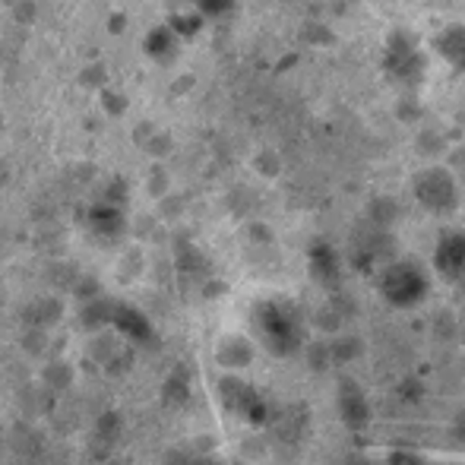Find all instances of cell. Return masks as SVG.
Listing matches in <instances>:
<instances>
[{
	"instance_id": "6da1fadb",
	"label": "cell",
	"mask_w": 465,
	"mask_h": 465,
	"mask_svg": "<svg viewBox=\"0 0 465 465\" xmlns=\"http://www.w3.org/2000/svg\"><path fill=\"white\" fill-rule=\"evenodd\" d=\"M377 288L383 294L386 304L392 307H415L418 301L428 294V276L418 263L409 260H396V263H386L380 270Z\"/></svg>"
},
{
	"instance_id": "7a4b0ae2",
	"label": "cell",
	"mask_w": 465,
	"mask_h": 465,
	"mask_svg": "<svg viewBox=\"0 0 465 465\" xmlns=\"http://www.w3.org/2000/svg\"><path fill=\"white\" fill-rule=\"evenodd\" d=\"M257 326L260 336H263L266 349L276 351V355H292L301 345V323L298 313L288 304H279V301H266V304L257 307Z\"/></svg>"
},
{
	"instance_id": "3957f363",
	"label": "cell",
	"mask_w": 465,
	"mask_h": 465,
	"mask_svg": "<svg viewBox=\"0 0 465 465\" xmlns=\"http://www.w3.org/2000/svg\"><path fill=\"white\" fill-rule=\"evenodd\" d=\"M411 190H415L418 206L428 209V213H434V215H447L460 206V181L453 178L450 168H440V165L424 168V172L415 178Z\"/></svg>"
},
{
	"instance_id": "277c9868",
	"label": "cell",
	"mask_w": 465,
	"mask_h": 465,
	"mask_svg": "<svg viewBox=\"0 0 465 465\" xmlns=\"http://www.w3.org/2000/svg\"><path fill=\"white\" fill-rule=\"evenodd\" d=\"M424 54L418 48L415 35L409 32H392L386 38V48H383V70L392 83H402V86H415L418 80L424 76Z\"/></svg>"
},
{
	"instance_id": "5b68a950",
	"label": "cell",
	"mask_w": 465,
	"mask_h": 465,
	"mask_svg": "<svg viewBox=\"0 0 465 465\" xmlns=\"http://www.w3.org/2000/svg\"><path fill=\"white\" fill-rule=\"evenodd\" d=\"M219 399L228 411H234L238 418L251 424H263L266 421V402L251 383H244L241 377L228 373V377L219 380Z\"/></svg>"
},
{
	"instance_id": "8992f818",
	"label": "cell",
	"mask_w": 465,
	"mask_h": 465,
	"mask_svg": "<svg viewBox=\"0 0 465 465\" xmlns=\"http://www.w3.org/2000/svg\"><path fill=\"white\" fill-rule=\"evenodd\" d=\"M111 330H114L117 339H124V342H134V345L153 342V323H149L146 313L134 304H121V301H117Z\"/></svg>"
},
{
	"instance_id": "52a82bcc",
	"label": "cell",
	"mask_w": 465,
	"mask_h": 465,
	"mask_svg": "<svg viewBox=\"0 0 465 465\" xmlns=\"http://www.w3.org/2000/svg\"><path fill=\"white\" fill-rule=\"evenodd\" d=\"M430 48H434V54L440 57L450 70L465 74V25L462 23L443 25L434 35V42H430Z\"/></svg>"
},
{
	"instance_id": "ba28073f",
	"label": "cell",
	"mask_w": 465,
	"mask_h": 465,
	"mask_svg": "<svg viewBox=\"0 0 465 465\" xmlns=\"http://www.w3.org/2000/svg\"><path fill=\"white\" fill-rule=\"evenodd\" d=\"M434 266L447 279L465 276V232H447L440 241H437Z\"/></svg>"
},
{
	"instance_id": "9c48e42d",
	"label": "cell",
	"mask_w": 465,
	"mask_h": 465,
	"mask_svg": "<svg viewBox=\"0 0 465 465\" xmlns=\"http://www.w3.org/2000/svg\"><path fill=\"white\" fill-rule=\"evenodd\" d=\"M339 415L351 430H361L371 418L368 399H364L361 386H355L351 380H342V386H339Z\"/></svg>"
},
{
	"instance_id": "30bf717a",
	"label": "cell",
	"mask_w": 465,
	"mask_h": 465,
	"mask_svg": "<svg viewBox=\"0 0 465 465\" xmlns=\"http://www.w3.org/2000/svg\"><path fill=\"white\" fill-rule=\"evenodd\" d=\"M215 358H219V364H225V368H247V364L253 361V345L247 342L244 336H225L219 342V349H215Z\"/></svg>"
},
{
	"instance_id": "8fae6325",
	"label": "cell",
	"mask_w": 465,
	"mask_h": 465,
	"mask_svg": "<svg viewBox=\"0 0 465 465\" xmlns=\"http://www.w3.org/2000/svg\"><path fill=\"white\" fill-rule=\"evenodd\" d=\"M114 307H117V301H108V298L86 301V307L80 311L83 326H86L89 332H95V336L104 330H111V323H114Z\"/></svg>"
},
{
	"instance_id": "7c38bea8",
	"label": "cell",
	"mask_w": 465,
	"mask_h": 465,
	"mask_svg": "<svg viewBox=\"0 0 465 465\" xmlns=\"http://www.w3.org/2000/svg\"><path fill=\"white\" fill-rule=\"evenodd\" d=\"M311 272H313V279L323 282V285L339 282V260L326 244H317L311 251Z\"/></svg>"
},
{
	"instance_id": "4fadbf2b",
	"label": "cell",
	"mask_w": 465,
	"mask_h": 465,
	"mask_svg": "<svg viewBox=\"0 0 465 465\" xmlns=\"http://www.w3.org/2000/svg\"><path fill=\"white\" fill-rule=\"evenodd\" d=\"M93 228L98 234H114L124 228V219L121 213H117V206H111V203H104V206H95L93 209Z\"/></svg>"
},
{
	"instance_id": "5bb4252c",
	"label": "cell",
	"mask_w": 465,
	"mask_h": 465,
	"mask_svg": "<svg viewBox=\"0 0 465 465\" xmlns=\"http://www.w3.org/2000/svg\"><path fill=\"white\" fill-rule=\"evenodd\" d=\"M187 396H190L187 377L184 373H172V377L165 380V402L181 405V402H187Z\"/></svg>"
},
{
	"instance_id": "9a60e30c",
	"label": "cell",
	"mask_w": 465,
	"mask_h": 465,
	"mask_svg": "<svg viewBox=\"0 0 465 465\" xmlns=\"http://www.w3.org/2000/svg\"><path fill=\"white\" fill-rule=\"evenodd\" d=\"M172 42H174L172 29H159V32H153V38H149L146 48L153 57H165V51H172Z\"/></svg>"
},
{
	"instance_id": "2e32d148",
	"label": "cell",
	"mask_w": 465,
	"mask_h": 465,
	"mask_svg": "<svg viewBox=\"0 0 465 465\" xmlns=\"http://www.w3.org/2000/svg\"><path fill=\"white\" fill-rule=\"evenodd\" d=\"M196 6H200L206 16H222V13L232 10L234 0H196Z\"/></svg>"
},
{
	"instance_id": "e0dca14e",
	"label": "cell",
	"mask_w": 465,
	"mask_h": 465,
	"mask_svg": "<svg viewBox=\"0 0 465 465\" xmlns=\"http://www.w3.org/2000/svg\"><path fill=\"white\" fill-rule=\"evenodd\" d=\"M390 465H424L421 456L411 453V450H399V453L390 456Z\"/></svg>"
},
{
	"instance_id": "ac0fdd59",
	"label": "cell",
	"mask_w": 465,
	"mask_h": 465,
	"mask_svg": "<svg viewBox=\"0 0 465 465\" xmlns=\"http://www.w3.org/2000/svg\"><path fill=\"white\" fill-rule=\"evenodd\" d=\"M168 465H200L196 460H190V456H181V453H174L172 460H168Z\"/></svg>"
}]
</instances>
